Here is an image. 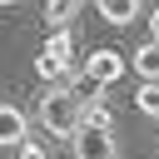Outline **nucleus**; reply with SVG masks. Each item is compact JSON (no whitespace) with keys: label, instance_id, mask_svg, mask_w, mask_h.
Listing matches in <instances>:
<instances>
[{"label":"nucleus","instance_id":"nucleus-2","mask_svg":"<svg viewBox=\"0 0 159 159\" xmlns=\"http://www.w3.org/2000/svg\"><path fill=\"white\" fill-rule=\"evenodd\" d=\"M70 154L75 159H119V139H114V129H75V139H70Z\"/></svg>","mask_w":159,"mask_h":159},{"label":"nucleus","instance_id":"nucleus-7","mask_svg":"<svg viewBox=\"0 0 159 159\" xmlns=\"http://www.w3.org/2000/svg\"><path fill=\"white\" fill-rule=\"evenodd\" d=\"M94 10H99L104 25H134L144 5H139V0H94Z\"/></svg>","mask_w":159,"mask_h":159},{"label":"nucleus","instance_id":"nucleus-4","mask_svg":"<svg viewBox=\"0 0 159 159\" xmlns=\"http://www.w3.org/2000/svg\"><path fill=\"white\" fill-rule=\"evenodd\" d=\"M124 70H129V60H124L119 50H94V55L84 60V80H94V84H104V89H109Z\"/></svg>","mask_w":159,"mask_h":159},{"label":"nucleus","instance_id":"nucleus-9","mask_svg":"<svg viewBox=\"0 0 159 159\" xmlns=\"http://www.w3.org/2000/svg\"><path fill=\"white\" fill-rule=\"evenodd\" d=\"M80 10H84V0H45V25L50 30H65V25L80 20Z\"/></svg>","mask_w":159,"mask_h":159},{"label":"nucleus","instance_id":"nucleus-14","mask_svg":"<svg viewBox=\"0 0 159 159\" xmlns=\"http://www.w3.org/2000/svg\"><path fill=\"white\" fill-rule=\"evenodd\" d=\"M154 124H159V119H154Z\"/></svg>","mask_w":159,"mask_h":159},{"label":"nucleus","instance_id":"nucleus-13","mask_svg":"<svg viewBox=\"0 0 159 159\" xmlns=\"http://www.w3.org/2000/svg\"><path fill=\"white\" fill-rule=\"evenodd\" d=\"M0 5H20V0H0Z\"/></svg>","mask_w":159,"mask_h":159},{"label":"nucleus","instance_id":"nucleus-6","mask_svg":"<svg viewBox=\"0 0 159 159\" xmlns=\"http://www.w3.org/2000/svg\"><path fill=\"white\" fill-rule=\"evenodd\" d=\"M80 124L84 129H114V109L104 99V84H94V94L80 99Z\"/></svg>","mask_w":159,"mask_h":159},{"label":"nucleus","instance_id":"nucleus-1","mask_svg":"<svg viewBox=\"0 0 159 159\" xmlns=\"http://www.w3.org/2000/svg\"><path fill=\"white\" fill-rule=\"evenodd\" d=\"M35 119H40V129L50 134V139H75V129H80V94L70 89V84H50L45 94H40V109H35Z\"/></svg>","mask_w":159,"mask_h":159},{"label":"nucleus","instance_id":"nucleus-11","mask_svg":"<svg viewBox=\"0 0 159 159\" xmlns=\"http://www.w3.org/2000/svg\"><path fill=\"white\" fill-rule=\"evenodd\" d=\"M20 159H50V154H45L35 139H25V144H20Z\"/></svg>","mask_w":159,"mask_h":159},{"label":"nucleus","instance_id":"nucleus-3","mask_svg":"<svg viewBox=\"0 0 159 159\" xmlns=\"http://www.w3.org/2000/svg\"><path fill=\"white\" fill-rule=\"evenodd\" d=\"M35 75L50 80V84H65V80H80V60H75V55H55V50L40 45V55H35Z\"/></svg>","mask_w":159,"mask_h":159},{"label":"nucleus","instance_id":"nucleus-12","mask_svg":"<svg viewBox=\"0 0 159 159\" xmlns=\"http://www.w3.org/2000/svg\"><path fill=\"white\" fill-rule=\"evenodd\" d=\"M149 40H159V5L149 10Z\"/></svg>","mask_w":159,"mask_h":159},{"label":"nucleus","instance_id":"nucleus-5","mask_svg":"<svg viewBox=\"0 0 159 159\" xmlns=\"http://www.w3.org/2000/svg\"><path fill=\"white\" fill-rule=\"evenodd\" d=\"M30 139V114L20 104H0V149H20Z\"/></svg>","mask_w":159,"mask_h":159},{"label":"nucleus","instance_id":"nucleus-10","mask_svg":"<svg viewBox=\"0 0 159 159\" xmlns=\"http://www.w3.org/2000/svg\"><path fill=\"white\" fill-rule=\"evenodd\" d=\"M134 109L149 114V119H159V80H139V89H134Z\"/></svg>","mask_w":159,"mask_h":159},{"label":"nucleus","instance_id":"nucleus-8","mask_svg":"<svg viewBox=\"0 0 159 159\" xmlns=\"http://www.w3.org/2000/svg\"><path fill=\"white\" fill-rule=\"evenodd\" d=\"M129 70L139 80H159V40H144L134 55H129Z\"/></svg>","mask_w":159,"mask_h":159}]
</instances>
